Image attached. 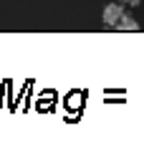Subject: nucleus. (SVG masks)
<instances>
[{
    "label": "nucleus",
    "mask_w": 144,
    "mask_h": 149,
    "mask_svg": "<svg viewBox=\"0 0 144 149\" xmlns=\"http://www.w3.org/2000/svg\"><path fill=\"white\" fill-rule=\"evenodd\" d=\"M124 15V5L121 3H109L104 8V15H101V20H104L106 28H114V25L119 23V18Z\"/></svg>",
    "instance_id": "obj_1"
},
{
    "label": "nucleus",
    "mask_w": 144,
    "mask_h": 149,
    "mask_svg": "<svg viewBox=\"0 0 144 149\" xmlns=\"http://www.w3.org/2000/svg\"><path fill=\"white\" fill-rule=\"evenodd\" d=\"M114 28H116V31H139V23H136L131 15H127V13H124V15L119 18V23L114 25Z\"/></svg>",
    "instance_id": "obj_2"
},
{
    "label": "nucleus",
    "mask_w": 144,
    "mask_h": 149,
    "mask_svg": "<svg viewBox=\"0 0 144 149\" xmlns=\"http://www.w3.org/2000/svg\"><path fill=\"white\" fill-rule=\"evenodd\" d=\"M121 3H127V5H139L142 0H121Z\"/></svg>",
    "instance_id": "obj_3"
}]
</instances>
